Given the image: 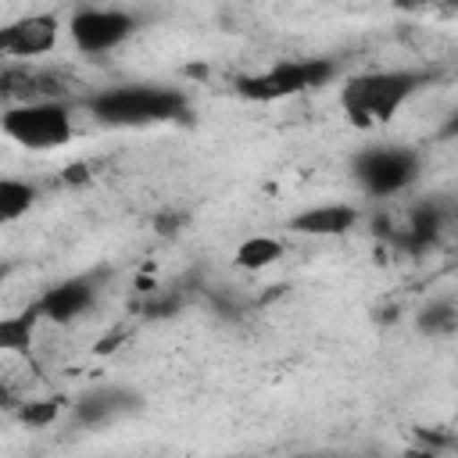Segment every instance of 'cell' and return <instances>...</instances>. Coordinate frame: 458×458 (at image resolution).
<instances>
[{"label":"cell","instance_id":"6da1fadb","mask_svg":"<svg viewBox=\"0 0 458 458\" xmlns=\"http://www.w3.org/2000/svg\"><path fill=\"white\" fill-rule=\"evenodd\" d=\"M422 82H429L426 72H365L344 82L340 107L358 129L386 125Z\"/></svg>","mask_w":458,"mask_h":458},{"label":"cell","instance_id":"7a4b0ae2","mask_svg":"<svg viewBox=\"0 0 458 458\" xmlns=\"http://www.w3.org/2000/svg\"><path fill=\"white\" fill-rule=\"evenodd\" d=\"M186 111V93L168 86H114L89 97V114L104 125H154Z\"/></svg>","mask_w":458,"mask_h":458},{"label":"cell","instance_id":"3957f363","mask_svg":"<svg viewBox=\"0 0 458 458\" xmlns=\"http://www.w3.org/2000/svg\"><path fill=\"white\" fill-rule=\"evenodd\" d=\"M336 75V64L329 57H308V61H279L258 75H240L236 79V93L243 100L254 104H272V100H286L308 89L326 86Z\"/></svg>","mask_w":458,"mask_h":458},{"label":"cell","instance_id":"277c9868","mask_svg":"<svg viewBox=\"0 0 458 458\" xmlns=\"http://www.w3.org/2000/svg\"><path fill=\"white\" fill-rule=\"evenodd\" d=\"M72 111L54 100V97H39V100H25L4 111V136H11L14 143L29 147V150H54L64 147L72 140Z\"/></svg>","mask_w":458,"mask_h":458},{"label":"cell","instance_id":"5b68a950","mask_svg":"<svg viewBox=\"0 0 458 458\" xmlns=\"http://www.w3.org/2000/svg\"><path fill=\"white\" fill-rule=\"evenodd\" d=\"M354 179L372 197H394L419 179V154L411 147H369L354 157Z\"/></svg>","mask_w":458,"mask_h":458},{"label":"cell","instance_id":"8992f818","mask_svg":"<svg viewBox=\"0 0 458 458\" xmlns=\"http://www.w3.org/2000/svg\"><path fill=\"white\" fill-rule=\"evenodd\" d=\"M68 32L82 54H104V50L122 47L136 32V18L125 11H114V7H89L72 18Z\"/></svg>","mask_w":458,"mask_h":458},{"label":"cell","instance_id":"52a82bcc","mask_svg":"<svg viewBox=\"0 0 458 458\" xmlns=\"http://www.w3.org/2000/svg\"><path fill=\"white\" fill-rule=\"evenodd\" d=\"M61 21L57 14H25L0 29V54L7 57H39L57 47Z\"/></svg>","mask_w":458,"mask_h":458},{"label":"cell","instance_id":"ba28073f","mask_svg":"<svg viewBox=\"0 0 458 458\" xmlns=\"http://www.w3.org/2000/svg\"><path fill=\"white\" fill-rule=\"evenodd\" d=\"M93 293H97V286L89 279H82V276L79 279H64V283L50 286L39 297V311L50 322H72V318H79L93 304Z\"/></svg>","mask_w":458,"mask_h":458},{"label":"cell","instance_id":"9c48e42d","mask_svg":"<svg viewBox=\"0 0 458 458\" xmlns=\"http://www.w3.org/2000/svg\"><path fill=\"white\" fill-rule=\"evenodd\" d=\"M358 222V208L351 204H318L308 208L301 215L290 218V229L301 236H344L347 229H354Z\"/></svg>","mask_w":458,"mask_h":458},{"label":"cell","instance_id":"30bf717a","mask_svg":"<svg viewBox=\"0 0 458 458\" xmlns=\"http://www.w3.org/2000/svg\"><path fill=\"white\" fill-rule=\"evenodd\" d=\"M279 258H283V243H279L276 236H247V240L236 247V254H233V261H236L243 272H261V268L276 265Z\"/></svg>","mask_w":458,"mask_h":458},{"label":"cell","instance_id":"8fae6325","mask_svg":"<svg viewBox=\"0 0 458 458\" xmlns=\"http://www.w3.org/2000/svg\"><path fill=\"white\" fill-rule=\"evenodd\" d=\"M122 401H125V394H122V390H93V394H86V397L75 404V419H79V422H86V426L107 422L111 415H118V411H122Z\"/></svg>","mask_w":458,"mask_h":458},{"label":"cell","instance_id":"7c38bea8","mask_svg":"<svg viewBox=\"0 0 458 458\" xmlns=\"http://www.w3.org/2000/svg\"><path fill=\"white\" fill-rule=\"evenodd\" d=\"M39 315H43L39 304L29 308V311H21V315H7V318L0 322V347H4V351H29V340H32V333H36Z\"/></svg>","mask_w":458,"mask_h":458},{"label":"cell","instance_id":"4fadbf2b","mask_svg":"<svg viewBox=\"0 0 458 458\" xmlns=\"http://www.w3.org/2000/svg\"><path fill=\"white\" fill-rule=\"evenodd\" d=\"M437 233H440V215L433 208H419L411 215V222L404 225V233L397 236V243L408 247V250H426L437 240Z\"/></svg>","mask_w":458,"mask_h":458},{"label":"cell","instance_id":"5bb4252c","mask_svg":"<svg viewBox=\"0 0 458 458\" xmlns=\"http://www.w3.org/2000/svg\"><path fill=\"white\" fill-rule=\"evenodd\" d=\"M36 200V190L21 179H0V222H18Z\"/></svg>","mask_w":458,"mask_h":458},{"label":"cell","instance_id":"9a60e30c","mask_svg":"<svg viewBox=\"0 0 458 458\" xmlns=\"http://www.w3.org/2000/svg\"><path fill=\"white\" fill-rule=\"evenodd\" d=\"M454 329H458V304H451V301H429L419 311V333L447 336Z\"/></svg>","mask_w":458,"mask_h":458},{"label":"cell","instance_id":"2e32d148","mask_svg":"<svg viewBox=\"0 0 458 458\" xmlns=\"http://www.w3.org/2000/svg\"><path fill=\"white\" fill-rule=\"evenodd\" d=\"M57 415H61V401H29V404L18 411V419H21L25 426H32V429L50 426Z\"/></svg>","mask_w":458,"mask_h":458},{"label":"cell","instance_id":"e0dca14e","mask_svg":"<svg viewBox=\"0 0 458 458\" xmlns=\"http://www.w3.org/2000/svg\"><path fill=\"white\" fill-rule=\"evenodd\" d=\"M179 225H182V215H179V211H165V215H157V218H154V229H157L161 236L179 233Z\"/></svg>","mask_w":458,"mask_h":458},{"label":"cell","instance_id":"ac0fdd59","mask_svg":"<svg viewBox=\"0 0 458 458\" xmlns=\"http://www.w3.org/2000/svg\"><path fill=\"white\" fill-rule=\"evenodd\" d=\"M440 140H458V107L444 118V125H440Z\"/></svg>","mask_w":458,"mask_h":458},{"label":"cell","instance_id":"d6986e66","mask_svg":"<svg viewBox=\"0 0 458 458\" xmlns=\"http://www.w3.org/2000/svg\"><path fill=\"white\" fill-rule=\"evenodd\" d=\"M433 4H440V0H394V7H401V11H422Z\"/></svg>","mask_w":458,"mask_h":458},{"label":"cell","instance_id":"ffe728a7","mask_svg":"<svg viewBox=\"0 0 458 458\" xmlns=\"http://www.w3.org/2000/svg\"><path fill=\"white\" fill-rule=\"evenodd\" d=\"M64 179H68V182H82V179H86V165H72Z\"/></svg>","mask_w":458,"mask_h":458},{"label":"cell","instance_id":"44dd1931","mask_svg":"<svg viewBox=\"0 0 458 458\" xmlns=\"http://www.w3.org/2000/svg\"><path fill=\"white\" fill-rule=\"evenodd\" d=\"M440 4H444L447 11H458V0H440Z\"/></svg>","mask_w":458,"mask_h":458}]
</instances>
